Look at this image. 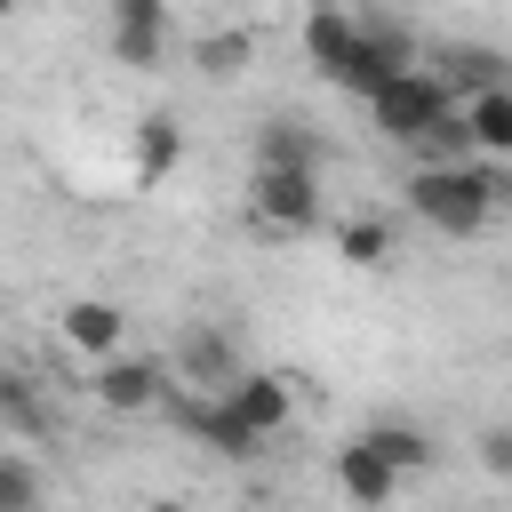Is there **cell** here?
<instances>
[{
	"label": "cell",
	"instance_id": "1",
	"mask_svg": "<svg viewBox=\"0 0 512 512\" xmlns=\"http://www.w3.org/2000/svg\"><path fill=\"white\" fill-rule=\"evenodd\" d=\"M504 200H512V192H504V176H496L488 160H472V168H416V176H408V208H416L432 232H456V240H472Z\"/></svg>",
	"mask_w": 512,
	"mask_h": 512
},
{
	"label": "cell",
	"instance_id": "2",
	"mask_svg": "<svg viewBox=\"0 0 512 512\" xmlns=\"http://www.w3.org/2000/svg\"><path fill=\"white\" fill-rule=\"evenodd\" d=\"M248 224L272 240H296L320 224V176L304 168H248Z\"/></svg>",
	"mask_w": 512,
	"mask_h": 512
},
{
	"label": "cell",
	"instance_id": "3",
	"mask_svg": "<svg viewBox=\"0 0 512 512\" xmlns=\"http://www.w3.org/2000/svg\"><path fill=\"white\" fill-rule=\"evenodd\" d=\"M368 104H376V120H384V128H392L400 144H416V136L432 128V120H448V112H456V96H448V88L432 80V64L400 72V80H392V88H376Z\"/></svg>",
	"mask_w": 512,
	"mask_h": 512
},
{
	"label": "cell",
	"instance_id": "4",
	"mask_svg": "<svg viewBox=\"0 0 512 512\" xmlns=\"http://www.w3.org/2000/svg\"><path fill=\"white\" fill-rule=\"evenodd\" d=\"M112 416H144V408H160V400H176V376H168V360H152V352H120V360H104L96 368V384H88Z\"/></svg>",
	"mask_w": 512,
	"mask_h": 512
},
{
	"label": "cell",
	"instance_id": "5",
	"mask_svg": "<svg viewBox=\"0 0 512 512\" xmlns=\"http://www.w3.org/2000/svg\"><path fill=\"white\" fill-rule=\"evenodd\" d=\"M168 376H184L192 392H208V400H224L248 368H240V352H232V336L224 328H208V320H192L184 336H176V360H168Z\"/></svg>",
	"mask_w": 512,
	"mask_h": 512
},
{
	"label": "cell",
	"instance_id": "6",
	"mask_svg": "<svg viewBox=\"0 0 512 512\" xmlns=\"http://www.w3.org/2000/svg\"><path fill=\"white\" fill-rule=\"evenodd\" d=\"M400 72H416V32H408L400 16H360V64H352L344 88L376 96V88H392Z\"/></svg>",
	"mask_w": 512,
	"mask_h": 512
},
{
	"label": "cell",
	"instance_id": "7",
	"mask_svg": "<svg viewBox=\"0 0 512 512\" xmlns=\"http://www.w3.org/2000/svg\"><path fill=\"white\" fill-rule=\"evenodd\" d=\"M56 336H64V352H80V360H120L128 352V312L112 304V296H72L64 312H56Z\"/></svg>",
	"mask_w": 512,
	"mask_h": 512
},
{
	"label": "cell",
	"instance_id": "8",
	"mask_svg": "<svg viewBox=\"0 0 512 512\" xmlns=\"http://www.w3.org/2000/svg\"><path fill=\"white\" fill-rule=\"evenodd\" d=\"M224 408H232V416H240V432L264 448L272 432H288V416H296V384H288V376H272V368H248V376L224 392Z\"/></svg>",
	"mask_w": 512,
	"mask_h": 512
},
{
	"label": "cell",
	"instance_id": "9",
	"mask_svg": "<svg viewBox=\"0 0 512 512\" xmlns=\"http://www.w3.org/2000/svg\"><path fill=\"white\" fill-rule=\"evenodd\" d=\"M328 472H336L344 504H360V512H384V504L400 496V472H392V464H384V456H376V448H368L360 432H352V440L336 448V464H328Z\"/></svg>",
	"mask_w": 512,
	"mask_h": 512
},
{
	"label": "cell",
	"instance_id": "10",
	"mask_svg": "<svg viewBox=\"0 0 512 512\" xmlns=\"http://www.w3.org/2000/svg\"><path fill=\"white\" fill-rule=\"evenodd\" d=\"M104 40H112L120 64H160V48H168V8H160V0H120V8L104 16Z\"/></svg>",
	"mask_w": 512,
	"mask_h": 512
},
{
	"label": "cell",
	"instance_id": "11",
	"mask_svg": "<svg viewBox=\"0 0 512 512\" xmlns=\"http://www.w3.org/2000/svg\"><path fill=\"white\" fill-rule=\"evenodd\" d=\"M320 160H328V144H320V128H312V120L280 112V120H264V128H256V168H304V176H320Z\"/></svg>",
	"mask_w": 512,
	"mask_h": 512
},
{
	"label": "cell",
	"instance_id": "12",
	"mask_svg": "<svg viewBox=\"0 0 512 512\" xmlns=\"http://www.w3.org/2000/svg\"><path fill=\"white\" fill-rule=\"evenodd\" d=\"M304 48H312V64H320L328 80H352V64H360V16L320 8V16L304 24Z\"/></svg>",
	"mask_w": 512,
	"mask_h": 512
},
{
	"label": "cell",
	"instance_id": "13",
	"mask_svg": "<svg viewBox=\"0 0 512 512\" xmlns=\"http://www.w3.org/2000/svg\"><path fill=\"white\" fill-rule=\"evenodd\" d=\"M456 112H464V136H472L480 160H512V80L488 88V96H464Z\"/></svg>",
	"mask_w": 512,
	"mask_h": 512
},
{
	"label": "cell",
	"instance_id": "14",
	"mask_svg": "<svg viewBox=\"0 0 512 512\" xmlns=\"http://www.w3.org/2000/svg\"><path fill=\"white\" fill-rule=\"evenodd\" d=\"M176 424H184V432H200L216 456H256V440L240 432V416H232L224 400H208V392H184V400H176Z\"/></svg>",
	"mask_w": 512,
	"mask_h": 512
},
{
	"label": "cell",
	"instance_id": "15",
	"mask_svg": "<svg viewBox=\"0 0 512 512\" xmlns=\"http://www.w3.org/2000/svg\"><path fill=\"white\" fill-rule=\"evenodd\" d=\"M360 440H368V448H376V456H384V464H392L400 480H408V472H432V464H440L432 432H424V424H400V416H376V424H368Z\"/></svg>",
	"mask_w": 512,
	"mask_h": 512
},
{
	"label": "cell",
	"instance_id": "16",
	"mask_svg": "<svg viewBox=\"0 0 512 512\" xmlns=\"http://www.w3.org/2000/svg\"><path fill=\"white\" fill-rule=\"evenodd\" d=\"M176 160H184V128H176V112H144V120H136V168H128V176H136V184H160Z\"/></svg>",
	"mask_w": 512,
	"mask_h": 512
},
{
	"label": "cell",
	"instance_id": "17",
	"mask_svg": "<svg viewBox=\"0 0 512 512\" xmlns=\"http://www.w3.org/2000/svg\"><path fill=\"white\" fill-rule=\"evenodd\" d=\"M336 256H344V264H360V272H376V264L392 256L384 216H352V224H336Z\"/></svg>",
	"mask_w": 512,
	"mask_h": 512
},
{
	"label": "cell",
	"instance_id": "18",
	"mask_svg": "<svg viewBox=\"0 0 512 512\" xmlns=\"http://www.w3.org/2000/svg\"><path fill=\"white\" fill-rule=\"evenodd\" d=\"M248 56H256V32H208V40H192V64H200L208 80H232Z\"/></svg>",
	"mask_w": 512,
	"mask_h": 512
},
{
	"label": "cell",
	"instance_id": "19",
	"mask_svg": "<svg viewBox=\"0 0 512 512\" xmlns=\"http://www.w3.org/2000/svg\"><path fill=\"white\" fill-rule=\"evenodd\" d=\"M0 512H40V464L0 448Z\"/></svg>",
	"mask_w": 512,
	"mask_h": 512
},
{
	"label": "cell",
	"instance_id": "20",
	"mask_svg": "<svg viewBox=\"0 0 512 512\" xmlns=\"http://www.w3.org/2000/svg\"><path fill=\"white\" fill-rule=\"evenodd\" d=\"M0 424H16V432H40V424H48L32 376H16V368H0Z\"/></svg>",
	"mask_w": 512,
	"mask_h": 512
},
{
	"label": "cell",
	"instance_id": "21",
	"mask_svg": "<svg viewBox=\"0 0 512 512\" xmlns=\"http://www.w3.org/2000/svg\"><path fill=\"white\" fill-rule=\"evenodd\" d=\"M472 456H480V472H496V480H512V424H488V432L472 440Z\"/></svg>",
	"mask_w": 512,
	"mask_h": 512
},
{
	"label": "cell",
	"instance_id": "22",
	"mask_svg": "<svg viewBox=\"0 0 512 512\" xmlns=\"http://www.w3.org/2000/svg\"><path fill=\"white\" fill-rule=\"evenodd\" d=\"M144 512H192V504H184V496H152Z\"/></svg>",
	"mask_w": 512,
	"mask_h": 512
}]
</instances>
